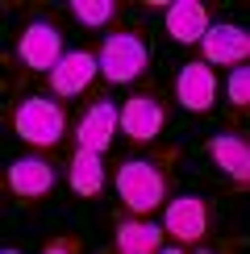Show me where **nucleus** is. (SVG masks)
<instances>
[{
  "instance_id": "f257e3e1",
  "label": "nucleus",
  "mask_w": 250,
  "mask_h": 254,
  "mask_svg": "<svg viewBox=\"0 0 250 254\" xmlns=\"http://www.w3.org/2000/svg\"><path fill=\"white\" fill-rule=\"evenodd\" d=\"M167 158H150V154H133L117 167V196L129 213H159L167 204V192H171V171H167Z\"/></svg>"
},
{
  "instance_id": "f03ea898",
  "label": "nucleus",
  "mask_w": 250,
  "mask_h": 254,
  "mask_svg": "<svg viewBox=\"0 0 250 254\" xmlns=\"http://www.w3.org/2000/svg\"><path fill=\"white\" fill-rule=\"evenodd\" d=\"M96 63H100V75L109 83H138L146 75V67H150V46H146V34L133 25H121L113 29V34H104L100 50H96Z\"/></svg>"
},
{
  "instance_id": "7ed1b4c3",
  "label": "nucleus",
  "mask_w": 250,
  "mask_h": 254,
  "mask_svg": "<svg viewBox=\"0 0 250 254\" xmlns=\"http://www.w3.org/2000/svg\"><path fill=\"white\" fill-rule=\"evenodd\" d=\"M67 104L50 100V96H25L13 109V129L25 146H38V150H59L67 142Z\"/></svg>"
},
{
  "instance_id": "20e7f679",
  "label": "nucleus",
  "mask_w": 250,
  "mask_h": 254,
  "mask_svg": "<svg viewBox=\"0 0 250 254\" xmlns=\"http://www.w3.org/2000/svg\"><path fill=\"white\" fill-rule=\"evenodd\" d=\"M121 129L125 137H129L133 146H150L154 137L163 133V125H167V96H163V88L159 83H142L138 92H129L121 104Z\"/></svg>"
},
{
  "instance_id": "39448f33",
  "label": "nucleus",
  "mask_w": 250,
  "mask_h": 254,
  "mask_svg": "<svg viewBox=\"0 0 250 254\" xmlns=\"http://www.w3.org/2000/svg\"><path fill=\"white\" fill-rule=\"evenodd\" d=\"M17 59H21L25 71H46L50 75V67L62 59V29L50 17L25 21V29H21V38H17Z\"/></svg>"
},
{
  "instance_id": "423d86ee",
  "label": "nucleus",
  "mask_w": 250,
  "mask_h": 254,
  "mask_svg": "<svg viewBox=\"0 0 250 254\" xmlns=\"http://www.w3.org/2000/svg\"><path fill=\"white\" fill-rule=\"evenodd\" d=\"M59 184V171L46 154H25L8 167V192H13L21 204H42Z\"/></svg>"
},
{
  "instance_id": "0eeeda50",
  "label": "nucleus",
  "mask_w": 250,
  "mask_h": 254,
  "mask_svg": "<svg viewBox=\"0 0 250 254\" xmlns=\"http://www.w3.org/2000/svg\"><path fill=\"white\" fill-rule=\"evenodd\" d=\"M96 75H100V63H96L92 50H67V55L50 67L46 83H50V92L67 104V100H79L83 92L92 88V79H96Z\"/></svg>"
},
{
  "instance_id": "6e6552de",
  "label": "nucleus",
  "mask_w": 250,
  "mask_h": 254,
  "mask_svg": "<svg viewBox=\"0 0 250 254\" xmlns=\"http://www.w3.org/2000/svg\"><path fill=\"white\" fill-rule=\"evenodd\" d=\"M163 229L180 246H200L208 238V204L200 196H180L163 208Z\"/></svg>"
},
{
  "instance_id": "1a4fd4ad",
  "label": "nucleus",
  "mask_w": 250,
  "mask_h": 254,
  "mask_svg": "<svg viewBox=\"0 0 250 254\" xmlns=\"http://www.w3.org/2000/svg\"><path fill=\"white\" fill-rule=\"evenodd\" d=\"M200 55L208 67H242L250 55V38L242 25H208V34L200 38Z\"/></svg>"
},
{
  "instance_id": "9d476101",
  "label": "nucleus",
  "mask_w": 250,
  "mask_h": 254,
  "mask_svg": "<svg viewBox=\"0 0 250 254\" xmlns=\"http://www.w3.org/2000/svg\"><path fill=\"white\" fill-rule=\"evenodd\" d=\"M175 96H180L184 109L208 113L217 104V96H221V79H217V71L208 63H188L180 71V79H175Z\"/></svg>"
},
{
  "instance_id": "9b49d317",
  "label": "nucleus",
  "mask_w": 250,
  "mask_h": 254,
  "mask_svg": "<svg viewBox=\"0 0 250 254\" xmlns=\"http://www.w3.org/2000/svg\"><path fill=\"white\" fill-rule=\"evenodd\" d=\"M121 121V109L113 104V96H100L96 104H88L79 117V129H75V146H83V150H104V146L113 142V129H117Z\"/></svg>"
},
{
  "instance_id": "f8f14e48",
  "label": "nucleus",
  "mask_w": 250,
  "mask_h": 254,
  "mask_svg": "<svg viewBox=\"0 0 250 254\" xmlns=\"http://www.w3.org/2000/svg\"><path fill=\"white\" fill-rule=\"evenodd\" d=\"M167 34L175 42H184V46H196L204 34H208V8L200 0H175V4H167V17H163Z\"/></svg>"
},
{
  "instance_id": "ddd939ff",
  "label": "nucleus",
  "mask_w": 250,
  "mask_h": 254,
  "mask_svg": "<svg viewBox=\"0 0 250 254\" xmlns=\"http://www.w3.org/2000/svg\"><path fill=\"white\" fill-rule=\"evenodd\" d=\"M208 154H213V163L221 167L229 179L246 184V175H250V150H246V133H242V129H225V133H217L213 146H208Z\"/></svg>"
},
{
  "instance_id": "4468645a",
  "label": "nucleus",
  "mask_w": 250,
  "mask_h": 254,
  "mask_svg": "<svg viewBox=\"0 0 250 254\" xmlns=\"http://www.w3.org/2000/svg\"><path fill=\"white\" fill-rule=\"evenodd\" d=\"M71 192L83 196V200H96L104 192V163L96 150H83V146H75V154H71Z\"/></svg>"
},
{
  "instance_id": "2eb2a0df",
  "label": "nucleus",
  "mask_w": 250,
  "mask_h": 254,
  "mask_svg": "<svg viewBox=\"0 0 250 254\" xmlns=\"http://www.w3.org/2000/svg\"><path fill=\"white\" fill-rule=\"evenodd\" d=\"M163 238H167V229H159L154 221H117V246L121 254H154V250H163Z\"/></svg>"
},
{
  "instance_id": "dca6fc26",
  "label": "nucleus",
  "mask_w": 250,
  "mask_h": 254,
  "mask_svg": "<svg viewBox=\"0 0 250 254\" xmlns=\"http://www.w3.org/2000/svg\"><path fill=\"white\" fill-rule=\"evenodd\" d=\"M67 13H75L88 29H100V25H109V21H117L125 8L117 0H75V4H67Z\"/></svg>"
},
{
  "instance_id": "f3484780",
  "label": "nucleus",
  "mask_w": 250,
  "mask_h": 254,
  "mask_svg": "<svg viewBox=\"0 0 250 254\" xmlns=\"http://www.w3.org/2000/svg\"><path fill=\"white\" fill-rule=\"evenodd\" d=\"M225 88H229V104L242 113V109H246V100H250V71H246V63L229 71V83H225Z\"/></svg>"
},
{
  "instance_id": "a211bd4d",
  "label": "nucleus",
  "mask_w": 250,
  "mask_h": 254,
  "mask_svg": "<svg viewBox=\"0 0 250 254\" xmlns=\"http://www.w3.org/2000/svg\"><path fill=\"white\" fill-rule=\"evenodd\" d=\"M46 250H50V254H71V250H79V242H75V238H59V242H50Z\"/></svg>"
}]
</instances>
